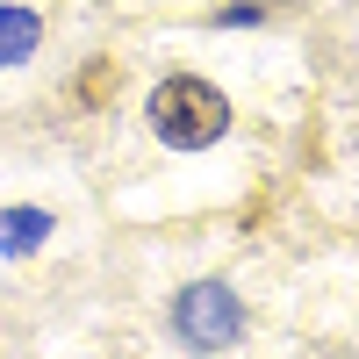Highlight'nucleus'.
<instances>
[{"label": "nucleus", "instance_id": "3", "mask_svg": "<svg viewBox=\"0 0 359 359\" xmlns=\"http://www.w3.org/2000/svg\"><path fill=\"white\" fill-rule=\"evenodd\" d=\"M43 237H50V216H43V208H0V252H36L43 245Z\"/></svg>", "mask_w": 359, "mask_h": 359}, {"label": "nucleus", "instance_id": "2", "mask_svg": "<svg viewBox=\"0 0 359 359\" xmlns=\"http://www.w3.org/2000/svg\"><path fill=\"white\" fill-rule=\"evenodd\" d=\"M237 323H245V309H237V294L223 280H201V287H187L172 302V331H180V345H194V352H223L237 338Z\"/></svg>", "mask_w": 359, "mask_h": 359}, {"label": "nucleus", "instance_id": "1", "mask_svg": "<svg viewBox=\"0 0 359 359\" xmlns=\"http://www.w3.org/2000/svg\"><path fill=\"white\" fill-rule=\"evenodd\" d=\"M151 130L172 144V151H201L230 130V101L194 72H172L165 86H151Z\"/></svg>", "mask_w": 359, "mask_h": 359}, {"label": "nucleus", "instance_id": "4", "mask_svg": "<svg viewBox=\"0 0 359 359\" xmlns=\"http://www.w3.org/2000/svg\"><path fill=\"white\" fill-rule=\"evenodd\" d=\"M36 36H43V22L29 8H0V65H22L36 50Z\"/></svg>", "mask_w": 359, "mask_h": 359}]
</instances>
